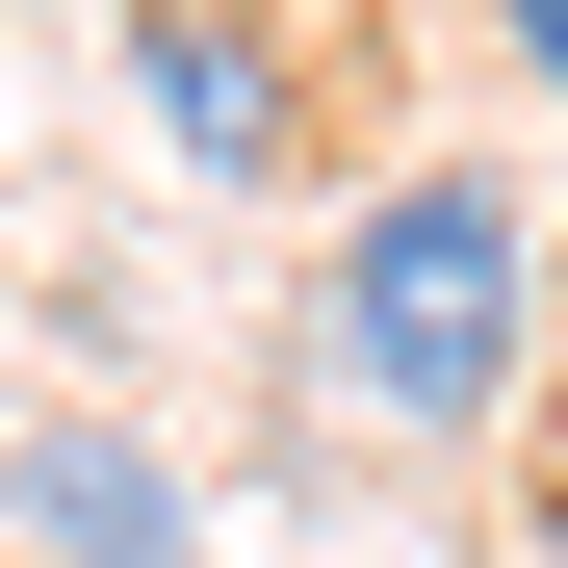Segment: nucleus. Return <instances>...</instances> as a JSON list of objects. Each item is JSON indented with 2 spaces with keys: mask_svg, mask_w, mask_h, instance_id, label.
I'll return each mask as SVG.
<instances>
[{
  "mask_svg": "<svg viewBox=\"0 0 568 568\" xmlns=\"http://www.w3.org/2000/svg\"><path fill=\"white\" fill-rule=\"evenodd\" d=\"M542 181L517 155H388L336 207V258H311V414H362V439H491L517 414V362H542Z\"/></svg>",
  "mask_w": 568,
  "mask_h": 568,
  "instance_id": "obj_1",
  "label": "nucleus"
},
{
  "mask_svg": "<svg viewBox=\"0 0 568 568\" xmlns=\"http://www.w3.org/2000/svg\"><path fill=\"white\" fill-rule=\"evenodd\" d=\"M130 104L181 181H311L336 104H362V0L311 27V0H130Z\"/></svg>",
  "mask_w": 568,
  "mask_h": 568,
  "instance_id": "obj_2",
  "label": "nucleus"
},
{
  "mask_svg": "<svg viewBox=\"0 0 568 568\" xmlns=\"http://www.w3.org/2000/svg\"><path fill=\"white\" fill-rule=\"evenodd\" d=\"M0 542H27V568H181L207 517H181V465L130 414H27V439H0Z\"/></svg>",
  "mask_w": 568,
  "mask_h": 568,
  "instance_id": "obj_3",
  "label": "nucleus"
},
{
  "mask_svg": "<svg viewBox=\"0 0 568 568\" xmlns=\"http://www.w3.org/2000/svg\"><path fill=\"white\" fill-rule=\"evenodd\" d=\"M491 52H517V78H542V104H568V0H491Z\"/></svg>",
  "mask_w": 568,
  "mask_h": 568,
  "instance_id": "obj_4",
  "label": "nucleus"
},
{
  "mask_svg": "<svg viewBox=\"0 0 568 568\" xmlns=\"http://www.w3.org/2000/svg\"><path fill=\"white\" fill-rule=\"evenodd\" d=\"M517 568H568V465H542V517H517Z\"/></svg>",
  "mask_w": 568,
  "mask_h": 568,
  "instance_id": "obj_5",
  "label": "nucleus"
}]
</instances>
